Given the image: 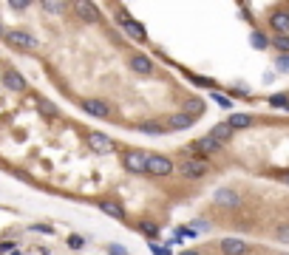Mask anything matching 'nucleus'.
<instances>
[{"instance_id":"nucleus-19","label":"nucleus","mask_w":289,"mask_h":255,"mask_svg":"<svg viewBox=\"0 0 289 255\" xmlns=\"http://www.w3.org/2000/svg\"><path fill=\"white\" fill-rule=\"evenodd\" d=\"M182 111H185L187 116H193V119H196V116H198V114H202V111H204V102H202V99H190V102H187V105H185V108H182Z\"/></svg>"},{"instance_id":"nucleus-1","label":"nucleus","mask_w":289,"mask_h":255,"mask_svg":"<svg viewBox=\"0 0 289 255\" xmlns=\"http://www.w3.org/2000/svg\"><path fill=\"white\" fill-rule=\"evenodd\" d=\"M207 170L210 167H207L204 159H185V162L179 164V173H182L185 179H198V176H204Z\"/></svg>"},{"instance_id":"nucleus-24","label":"nucleus","mask_w":289,"mask_h":255,"mask_svg":"<svg viewBox=\"0 0 289 255\" xmlns=\"http://www.w3.org/2000/svg\"><path fill=\"white\" fill-rule=\"evenodd\" d=\"M272 42H275L281 51H289V37L286 34H278V37H272Z\"/></svg>"},{"instance_id":"nucleus-40","label":"nucleus","mask_w":289,"mask_h":255,"mask_svg":"<svg viewBox=\"0 0 289 255\" xmlns=\"http://www.w3.org/2000/svg\"><path fill=\"white\" fill-rule=\"evenodd\" d=\"M0 37H6V29H3V26H0Z\"/></svg>"},{"instance_id":"nucleus-8","label":"nucleus","mask_w":289,"mask_h":255,"mask_svg":"<svg viewBox=\"0 0 289 255\" xmlns=\"http://www.w3.org/2000/svg\"><path fill=\"white\" fill-rule=\"evenodd\" d=\"M193 116H187L185 111H179V114H170V119H167V131H187V128H193Z\"/></svg>"},{"instance_id":"nucleus-7","label":"nucleus","mask_w":289,"mask_h":255,"mask_svg":"<svg viewBox=\"0 0 289 255\" xmlns=\"http://www.w3.org/2000/svg\"><path fill=\"white\" fill-rule=\"evenodd\" d=\"M213 201H215V207H238L241 199H238V193H235V190L221 187V190H215Z\"/></svg>"},{"instance_id":"nucleus-37","label":"nucleus","mask_w":289,"mask_h":255,"mask_svg":"<svg viewBox=\"0 0 289 255\" xmlns=\"http://www.w3.org/2000/svg\"><path fill=\"white\" fill-rule=\"evenodd\" d=\"M14 249V244H0V252H12Z\"/></svg>"},{"instance_id":"nucleus-31","label":"nucleus","mask_w":289,"mask_h":255,"mask_svg":"<svg viewBox=\"0 0 289 255\" xmlns=\"http://www.w3.org/2000/svg\"><path fill=\"white\" fill-rule=\"evenodd\" d=\"M40 111H43V114H49V116H57V108L51 102H40Z\"/></svg>"},{"instance_id":"nucleus-15","label":"nucleus","mask_w":289,"mask_h":255,"mask_svg":"<svg viewBox=\"0 0 289 255\" xmlns=\"http://www.w3.org/2000/svg\"><path fill=\"white\" fill-rule=\"evenodd\" d=\"M6 85L12 91H26V77L17 71H6Z\"/></svg>"},{"instance_id":"nucleus-22","label":"nucleus","mask_w":289,"mask_h":255,"mask_svg":"<svg viewBox=\"0 0 289 255\" xmlns=\"http://www.w3.org/2000/svg\"><path fill=\"white\" fill-rule=\"evenodd\" d=\"M139 230L145 232V236H156V232H159V227H156L153 221H142V224H139Z\"/></svg>"},{"instance_id":"nucleus-33","label":"nucleus","mask_w":289,"mask_h":255,"mask_svg":"<svg viewBox=\"0 0 289 255\" xmlns=\"http://www.w3.org/2000/svg\"><path fill=\"white\" fill-rule=\"evenodd\" d=\"M108 255H128V252H125L119 244H111V247H108Z\"/></svg>"},{"instance_id":"nucleus-35","label":"nucleus","mask_w":289,"mask_h":255,"mask_svg":"<svg viewBox=\"0 0 289 255\" xmlns=\"http://www.w3.org/2000/svg\"><path fill=\"white\" fill-rule=\"evenodd\" d=\"M31 230H37V232H46V236H49V232H51V227H49V224H34V227H31Z\"/></svg>"},{"instance_id":"nucleus-10","label":"nucleus","mask_w":289,"mask_h":255,"mask_svg":"<svg viewBox=\"0 0 289 255\" xmlns=\"http://www.w3.org/2000/svg\"><path fill=\"white\" fill-rule=\"evenodd\" d=\"M122 29H125V34L128 37H134L136 42H145L148 40V34H145V29H142L136 20H128V17H122Z\"/></svg>"},{"instance_id":"nucleus-20","label":"nucleus","mask_w":289,"mask_h":255,"mask_svg":"<svg viewBox=\"0 0 289 255\" xmlns=\"http://www.w3.org/2000/svg\"><path fill=\"white\" fill-rule=\"evenodd\" d=\"M270 105H275V108H289V97L286 94H275V97L270 99Z\"/></svg>"},{"instance_id":"nucleus-17","label":"nucleus","mask_w":289,"mask_h":255,"mask_svg":"<svg viewBox=\"0 0 289 255\" xmlns=\"http://www.w3.org/2000/svg\"><path fill=\"white\" fill-rule=\"evenodd\" d=\"M227 125L233 128V131H241V128H250V125H252V116H250V114H233Z\"/></svg>"},{"instance_id":"nucleus-34","label":"nucleus","mask_w":289,"mask_h":255,"mask_svg":"<svg viewBox=\"0 0 289 255\" xmlns=\"http://www.w3.org/2000/svg\"><path fill=\"white\" fill-rule=\"evenodd\" d=\"M198 230H210V224L207 221H193V232H198Z\"/></svg>"},{"instance_id":"nucleus-26","label":"nucleus","mask_w":289,"mask_h":255,"mask_svg":"<svg viewBox=\"0 0 289 255\" xmlns=\"http://www.w3.org/2000/svg\"><path fill=\"white\" fill-rule=\"evenodd\" d=\"M187 236H193L190 227H179V230L173 232V241H182V238H187Z\"/></svg>"},{"instance_id":"nucleus-41","label":"nucleus","mask_w":289,"mask_h":255,"mask_svg":"<svg viewBox=\"0 0 289 255\" xmlns=\"http://www.w3.org/2000/svg\"><path fill=\"white\" fill-rule=\"evenodd\" d=\"M12 255H20V252H17V249H12Z\"/></svg>"},{"instance_id":"nucleus-3","label":"nucleus","mask_w":289,"mask_h":255,"mask_svg":"<svg viewBox=\"0 0 289 255\" xmlns=\"http://www.w3.org/2000/svg\"><path fill=\"white\" fill-rule=\"evenodd\" d=\"M6 40L12 42L14 49H26V51H34V49H37V40H34L31 34H26V31H20V29L6 31Z\"/></svg>"},{"instance_id":"nucleus-5","label":"nucleus","mask_w":289,"mask_h":255,"mask_svg":"<svg viewBox=\"0 0 289 255\" xmlns=\"http://www.w3.org/2000/svg\"><path fill=\"white\" fill-rule=\"evenodd\" d=\"M88 147H91L94 153H99V156H105V153L114 151V142H111V136H105V134H99V131H94V134L88 136Z\"/></svg>"},{"instance_id":"nucleus-28","label":"nucleus","mask_w":289,"mask_h":255,"mask_svg":"<svg viewBox=\"0 0 289 255\" xmlns=\"http://www.w3.org/2000/svg\"><path fill=\"white\" fill-rule=\"evenodd\" d=\"M275 66H278V71H289V54H281L275 60Z\"/></svg>"},{"instance_id":"nucleus-6","label":"nucleus","mask_w":289,"mask_h":255,"mask_svg":"<svg viewBox=\"0 0 289 255\" xmlns=\"http://www.w3.org/2000/svg\"><path fill=\"white\" fill-rule=\"evenodd\" d=\"M82 108H85V114L97 116V119H108L111 116V105L105 102V99H85Z\"/></svg>"},{"instance_id":"nucleus-27","label":"nucleus","mask_w":289,"mask_h":255,"mask_svg":"<svg viewBox=\"0 0 289 255\" xmlns=\"http://www.w3.org/2000/svg\"><path fill=\"white\" fill-rule=\"evenodd\" d=\"M252 46H255V49H266V37L255 31V34H252Z\"/></svg>"},{"instance_id":"nucleus-32","label":"nucleus","mask_w":289,"mask_h":255,"mask_svg":"<svg viewBox=\"0 0 289 255\" xmlns=\"http://www.w3.org/2000/svg\"><path fill=\"white\" fill-rule=\"evenodd\" d=\"M26 6H29V0H12V9H14V12H23Z\"/></svg>"},{"instance_id":"nucleus-12","label":"nucleus","mask_w":289,"mask_h":255,"mask_svg":"<svg viewBox=\"0 0 289 255\" xmlns=\"http://www.w3.org/2000/svg\"><path fill=\"white\" fill-rule=\"evenodd\" d=\"M77 12H80V17L88 20V23H97V20H99V9L94 6V3H85V0L77 3Z\"/></svg>"},{"instance_id":"nucleus-36","label":"nucleus","mask_w":289,"mask_h":255,"mask_svg":"<svg viewBox=\"0 0 289 255\" xmlns=\"http://www.w3.org/2000/svg\"><path fill=\"white\" fill-rule=\"evenodd\" d=\"M278 238H283V241H289V230H286V227H281V230H278Z\"/></svg>"},{"instance_id":"nucleus-16","label":"nucleus","mask_w":289,"mask_h":255,"mask_svg":"<svg viewBox=\"0 0 289 255\" xmlns=\"http://www.w3.org/2000/svg\"><path fill=\"white\" fill-rule=\"evenodd\" d=\"M99 210H102L105 216H111V219H125V210L117 204V201H102V204H99Z\"/></svg>"},{"instance_id":"nucleus-11","label":"nucleus","mask_w":289,"mask_h":255,"mask_svg":"<svg viewBox=\"0 0 289 255\" xmlns=\"http://www.w3.org/2000/svg\"><path fill=\"white\" fill-rule=\"evenodd\" d=\"M130 71L150 74V71H153V62H150V57H145V54H134V57H130Z\"/></svg>"},{"instance_id":"nucleus-30","label":"nucleus","mask_w":289,"mask_h":255,"mask_svg":"<svg viewBox=\"0 0 289 255\" xmlns=\"http://www.w3.org/2000/svg\"><path fill=\"white\" fill-rule=\"evenodd\" d=\"M213 102H218L221 108H233V102H230L227 97H221V94H213Z\"/></svg>"},{"instance_id":"nucleus-4","label":"nucleus","mask_w":289,"mask_h":255,"mask_svg":"<svg viewBox=\"0 0 289 255\" xmlns=\"http://www.w3.org/2000/svg\"><path fill=\"white\" fill-rule=\"evenodd\" d=\"M148 173H153V176H170L173 173V162L167 156H148Z\"/></svg>"},{"instance_id":"nucleus-38","label":"nucleus","mask_w":289,"mask_h":255,"mask_svg":"<svg viewBox=\"0 0 289 255\" xmlns=\"http://www.w3.org/2000/svg\"><path fill=\"white\" fill-rule=\"evenodd\" d=\"M278 179H281L283 184H289V173H281V176H278Z\"/></svg>"},{"instance_id":"nucleus-9","label":"nucleus","mask_w":289,"mask_h":255,"mask_svg":"<svg viewBox=\"0 0 289 255\" xmlns=\"http://www.w3.org/2000/svg\"><path fill=\"white\" fill-rule=\"evenodd\" d=\"M221 252L224 255H247V241H241V238H224Z\"/></svg>"},{"instance_id":"nucleus-14","label":"nucleus","mask_w":289,"mask_h":255,"mask_svg":"<svg viewBox=\"0 0 289 255\" xmlns=\"http://www.w3.org/2000/svg\"><path fill=\"white\" fill-rule=\"evenodd\" d=\"M270 23H272V29L281 31V34H283V31H289V12H275L270 17Z\"/></svg>"},{"instance_id":"nucleus-39","label":"nucleus","mask_w":289,"mask_h":255,"mask_svg":"<svg viewBox=\"0 0 289 255\" xmlns=\"http://www.w3.org/2000/svg\"><path fill=\"white\" fill-rule=\"evenodd\" d=\"M182 255H198V252H196V249H185Z\"/></svg>"},{"instance_id":"nucleus-23","label":"nucleus","mask_w":289,"mask_h":255,"mask_svg":"<svg viewBox=\"0 0 289 255\" xmlns=\"http://www.w3.org/2000/svg\"><path fill=\"white\" fill-rule=\"evenodd\" d=\"M139 131H142V134H159V131H165V128L156 125V122H145V125H142Z\"/></svg>"},{"instance_id":"nucleus-2","label":"nucleus","mask_w":289,"mask_h":255,"mask_svg":"<svg viewBox=\"0 0 289 255\" xmlns=\"http://www.w3.org/2000/svg\"><path fill=\"white\" fill-rule=\"evenodd\" d=\"M122 164H125L128 173H148V156L139 153V151H128L122 159Z\"/></svg>"},{"instance_id":"nucleus-21","label":"nucleus","mask_w":289,"mask_h":255,"mask_svg":"<svg viewBox=\"0 0 289 255\" xmlns=\"http://www.w3.org/2000/svg\"><path fill=\"white\" fill-rule=\"evenodd\" d=\"M68 247H71V249H82V247H85V238L74 232V236H68Z\"/></svg>"},{"instance_id":"nucleus-25","label":"nucleus","mask_w":289,"mask_h":255,"mask_svg":"<svg viewBox=\"0 0 289 255\" xmlns=\"http://www.w3.org/2000/svg\"><path fill=\"white\" fill-rule=\"evenodd\" d=\"M43 9L46 12H51V14H57V12H62V3H57V0H46Z\"/></svg>"},{"instance_id":"nucleus-13","label":"nucleus","mask_w":289,"mask_h":255,"mask_svg":"<svg viewBox=\"0 0 289 255\" xmlns=\"http://www.w3.org/2000/svg\"><path fill=\"white\" fill-rule=\"evenodd\" d=\"M196 147H202L204 153H218V151H224L221 142L215 139V136H210V134H207V136H202V139L196 142Z\"/></svg>"},{"instance_id":"nucleus-29","label":"nucleus","mask_w":289,"mask_h":255,"mask_svg":"<svg viewBox=\"0 0 289 255\" xmlns=\"http://www.w3.org/2000/svg\"><path fill=\"white\" fill-rule=\"evenodd\" d=\"M150 252H153V255H170V249H167V247H159L156 241H150Z\"/></svg>"},{"instance_id":"nucleus-18","label":"nucleus","mask_w":289,"mask_h":255,"mask_svg":"<svg viewBox=\"0 0 289 255\" xmlns=\"http://www.w3.org/2000/svg\"><path fill=\"white\" fill-rule=\"evenodd\" d=\"M210 136H215V139L221 142V145H227V139L233 136V128H230L227 122H224V125H215L213 131H210Z\"/></svg>"}]
</instances>
